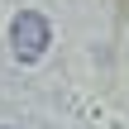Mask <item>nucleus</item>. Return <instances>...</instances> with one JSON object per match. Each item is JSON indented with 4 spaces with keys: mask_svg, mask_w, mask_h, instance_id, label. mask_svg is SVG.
Listing matches in <instances>:
<instances>
[{
    "mask_svg": "<svg viewBox=\"0 0 129 129\" xmlns=\"http://www.w3.org/2000/svg\"><path fill=\"white\" fill-rule=\"evenodd\" d=\"M48 43H53V24H48L38 10H19L14 24H10V48H14V57H19V62H38V57L48 53Z\"/></svg>",
    "mask_w": 129,
    "mask_h": 129,
    "instance_id": "f257e3e1",
    "label": "nucleus"
},
{
    "mask_svg": "<svg viewBox=\"0 0 129 129\" xmlns=\"http://www.w3.org/2000/svg\"><path fill=\"white\" fill-rule=\"evenodd\" d=\"M0 129H5V124H0Z\"/></svg>",
    "mask_w": 129,
    "mask_h": 129,
    "instance_id": "f03ea898",
    "label": "nucleus"
}]
</instances>
